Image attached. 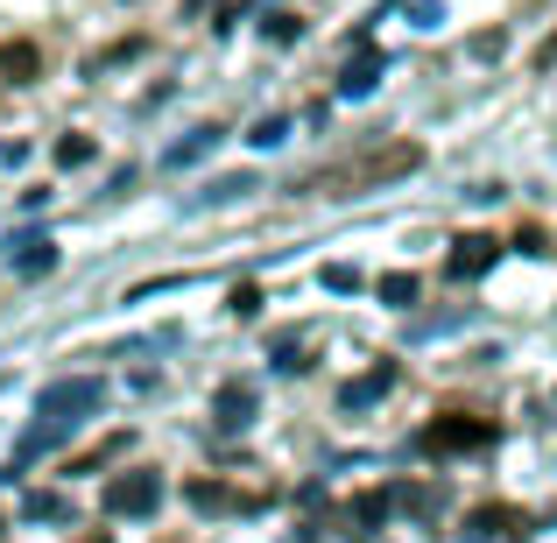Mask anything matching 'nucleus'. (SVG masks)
<instances>
[{
  "label": "nucleus",
  "mask_w": 557,
  "mask_h": 543,
  "mask_svg": "<svg viewBox=\"0 0 557 543\" xmlns=\"http://www.w3.org/2000/svg\"><path fill=\"white\" fill-rule=\"evenodd\" d=\"M381 297H388V304H409V297H417V275H381Z\"/></svg>",
  "instance_id": "22"
},
{
  "label": "nucleus",
  "mask_w": 557,
  "mask_h": 543,
  "mask_svg": "<svg viewBox=\"0 0 557 543\" xmlns=\"http://www.w3.org/2000/svg\"><path fill=\"white\" fill-rule=\"evenodd\" d=\"M0 78H8V85H36L42 78V50L28 36H8V42H0Z\"/></svg>",
  "instance_id": "8"
},
{
  "label": "nucleus",
  "mask_w": 557,
  "mask_h": 543,
  "mask_svg": "<svg viewBox=\"0 0 557 543\" xmlns=\"http://www.w3.org/2000/svg\"><path fill=\"white\" fill-rule=\"evenodd\" d=\"M127 57H141V36H127V42H113V50H99V57H92V64H85V71H92V78H99V71L127 64Z\"/></svg>",
  "instance_id": "20"
},
{
  "label": "nucleus",
  "mask_w": 557,
  "mask_h": 543,
  "mask_svg": "<svg viewBox=\"0 0 557 543\" xmlns=\"http://www.w3.org/2000/svg\"><path fill=\"white\" fill-rule=\"evenodd\" d=\"M233 311L255 318V311H261V289H255V283H240V289H233Z\"/></svg>",
  "instance_id": "24"
},
{
  "label": "nucleus",
  "mask_w": 557,
  "mask_h": 543,
  "mask_svg": "<svg viewBox=\"0 0 557 543\" xmlns=\"http://www.w3.org/2000/svg\"><path fill=\"white\" fill-rule=\"evenodd\" d=\"M212 8H219V14H226V8H233V0H184V14H190V22H198V14H212Z\"/></svg>",
  "instance_id": "25"
},
{
  "label": "nucleus",
  "mask_w": 557,
  "mask_h": 543,
  "mask_svg": "<svg viewBox=\"0 0 557 543\" xmlns=\"http://www.w3.org/2000/svg\"><path fill=\"white\" fill-rule=\"evenodd\" d=\"M190 508H198V516H226V508H261V502L255 494L219 488V480H190Z\"/></svg>",
  "instance_id": "11"
},
{
  "label": "nucleus",
  "mask_w": 557,
  "mask_h": 543,
  "mask_svg": "<svg viewBox=\"0 0 557 543\" xmlns=\"http://www.w3.org/2000/svg\"><path fill=\"white\" fill-rule=\"evenodd\" d=\"M466 530H473V536H487V543H494V536H502V543H522V536L536 530V522L522 516L516 502H480L473 516H466Z\"/></svg>",
  "instance_id": "5"
},
{
  "label": "nucleus",
  "mask_w": 557,
  "mask_h": 543,
  "mask_svg": "<svg viewBox=\"0 0 557 543\" xmlns=\"http://www.w3.org/2000/svg\"><path fill=\"white\" fill-rule=\"evenodd\" d=\"M247 141H255V149H275V141H289V121H283V113H261Z\"/></svg>",
  "instance_id": "19"
},
{
  "label": "nucleus",
  "mask_w": 557,
  "mask_h": 543,
  "mask_svg": "<svg viewBox=\"0 0 557 543\" xmlns=\"http://www.w3.org/2000/svg\"><path fill=\"white\" fill-rule=\"evenodd\" d=\"M388 388H395V367H388V360H374L360 381H346V388H339V403H346V409H368V403H381Z\"/></svg>",
  "instance_id": "10"
},
{
  "label": "nucleus",
  "mask_w": 557,
  "mask_h": 543,
  "mask_svg": "<svg viewBox=\"0 0 557 543\" xmlns=\"http://www.w3.org/2000/svg\"><path fill=\"white\" fill-rule=\"evenodd\" d=\"M22 508H28V516H36V522H64V516H71V508H64V494H42V488L28 494Z\"/></svg>",
  "instance_id": "18"
},
{
  "label": "nucleus",
  "mask_w": 557,
  "mask_h": 543,
  "mask_svg": "<svg viewBox=\"0 0 557 543\" xmlns=\"http://www.w3.org/2000/svg\"><path fill=\"white\" fill-rule=\"evenodd\" d=\"M247 190H255V177H219V184H205L190 205H233V198H247Z\"/></svg>",
  "instance_id": "15"
},
{
  "label": "nucleus",
  "mask_w": 557,
  "mask_h": 543,
  "mask_svg": "<svg viewBox=\"0 0 557 543\" xmlns=\"http://www.w3.org/2000/svg\"><path fill=\"white\" fill-rule=\"evenodd\" d=\"M395 502H403V508H417V516H437V502H445V494H431V488H403Z\"/></svg>",
  "instance_id": "21"
},
{
  "label": "nucleus",
  "mask_w": 557,
  "mask_h": 543,
  "mask_svg": "<svg viewBox=\"0 0 557 543\" xmlns=\"http://www.w3.org/2000/svg\"><path fill=\"white\" fill-rule=\"evenodd\" d=\"M14 269H22V275H50L57 269V247L50 240H14Z\"/></svg>",
  "instance_id": "12"
},
{
  "label": "nucleus",
  "mask_w": 557,
  "mask_h": 543,
  "mask_svg": "<svg viewBox=\"0 0 557 543\" xmlns=\"http://www.w3.org/2000/svg\"><path fill=\"white\" fill-rule=\"evenodd\" d=\"M494 437H502V423L494 417H437L417 431V452H431V459H451V452H487Z\"/></svg>",
  "instance_id": "2"
},
{
  "label": "nucleus",
  "mask_w": 557,
  "mask_h": 543,
  "mask_svg": "<svg viewBox=\"0 0 557 543\" xmlns=\"http://www.w3.org/2000/svg\"><path fill=\"white\" fill-rule=\"evenodd\" d=\"M381 71H388V57H381V50H360L354 64L339 71V99H368L374 85H381Z\"/></svg>",
  "instance_id": "9"
},
{
  "label": "nucleus",
  "mask_w": 557,
  "mask_h": 543,
  "mask_svg": "<svg viewBox=\"0 0 557 543\" xmlns=\"http://www.w3.org/2000/svg\"><path fill=\"white\" fill-rule=\"evenodd\" d=\"M417 163H423L417 141H395V149H368V156H354V163L325 170V177H318V190H332V198H354V190H374V184H388V177H409Z\"/></svg>",
  "instance_id": "1"
},
{
  "label": "nucleus",
  "mask_w": 557,
  "mask_h": 543,
  "mask_svg": "<svg viewBox=\"0 0 557 543\" xmlns=\"http://www.w3.org/2000/svg\"><path fill=\"white\" fill-rule=\"evenodd\" d=\"M261 36H269V42H304V14H289V8L261 14Z\"/></svg>",
  "instance_id": "14"
},
{
  "label": "nucleus",
  "mask_w": 557,
  "mask_h": 543,
  "mask_svg": "<svg viewBox=\"0 0 557 543\" xmlns=\"http://www.w3.org/2000/svg\"><path fill=\"white\" fill-rule=\"evenodd\" d=\"M212 423L219 431H247V423H255V388H247V381H226V388L212 395Z\"/></svg>",
  "instance_id": "7"
},
{
  "label": "nucleus",
  "mask_w": 557,
  "mask_h": 543,
  "mask_svg": "<svg viewBox=\"0 0 557 543\" xmlns=\"http://www.w3.org/2000/svg\"><path fill=\"white\" fill-rule=\"evenodd\" d=\"M536 64H544V71L557 64V28H550V36H544V50H536Z\"/></svg>",
  "instance_id": "26"
},
{
  "label": "nucleus",
  "mask_w": 557,
  "mask_h": 543,
  "mask_svg": "<svg viewBox=\"0 0 557 543\" xmlns=\"http://www.w3.org/2000/svg\"><path fill=\"white\" fill-rule=\"evenodd\" d=\"M57 163H64V170H85V163H92V135H64V141H57Z\"/></svg>",
  "instance_id": "17"
},
{
  "label": "nucleus",
  "mask_w": 557,
  "mask_h": 543,
  "mask_svg": "<svg viewBox=\"0 0 557 543\" xmlns=\"http://www.w3.org/2000/svg\"><path fill=\"white\" fill-rule=\"evenodd\" d=\"M388 508H395V494H354V522H368V530H374V522H388Z\"/></svg>",
  "instance_id": "16"
},
{
  "label": "nucleus",
  "mask_w": 557,
  "mask_h": 543,
  "mask_svg": "<svg viewBox=\"0 0 557 543\" xmlns=\"http://www.w3.org/2000/svg\"><path fill=\"white\" fill-rule=\"evenodd\" d=\"M107 403V381L99 374H71V381H50V388L36 395V417H50L57 431H64V423H78L85 409H99Z\"/></svg>",
  "instance_id": "3"
},
{
  "label": "nucleus",
  "mask_w": 557,
  "mask_h": 543,
  "mask_svg": "<svg viewBox=\"0 0 557 543\" xmlns=\"http://www.w3.org/2000/svg\"><path fill=\"white\" fill-rule=\"evenodd\" d=\"M99 508H107V516H156V508H163V473H121V480H107Z\"/></svg>",
  "instance_id": "4"
},
{
  "label": "nucleus",
  "mask_w": 557,
  "mask_h": 543,
  "mask_svg": "<svg viewBox=\"0 0 557 543\" xmlns=\"http://www.w3.org/2000/svg\"><path fill=\"white\" fill-rule=\"evenodd\" d=\"M212 141H219V127H190V135H184V141H177V149H170V156H163V163H170V170H184V163H198V156H205V149H212Z\"/></svg>",
  "instance_id": "13"
},
{
  "label": "nucleus",
  "mask_w": 557,
  "mask_h": 543,
  "mask_svg": "<svg viewBox=\"0 0 557 543\" xmlns=\"http://www.w3.org/2000/svg\"><path fill=\"white\" fill-rule=\"evenodd\" d=\"M325 289H360V269H354V261H332V269H325Z\"/></svg>",
  "instance_id": "23"
},
{
  "label": "nucleus",
  "mask_w": 557,
  "mask_h": 543,
  "mask_svg": "<svg viewBox=\"0 0 557 543\" xmlns=\"http://www.w3.org/2000/svg\"><path fill=\"white\" fill-rule=\"evenodd\" d=\"M494 255H502V240H494V233H466V240H451L445 275H451V283H473V275L494 269Z\"/></svg>",
  "instance_id": "6"
}]
</instances>
